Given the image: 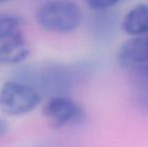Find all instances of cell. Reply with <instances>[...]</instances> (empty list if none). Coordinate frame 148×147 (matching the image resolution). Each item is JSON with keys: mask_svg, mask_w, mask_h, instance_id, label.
<instances>
[{"mask_svg": "<svg viewBox=\"0 0 148 147\" xmlns=\"http://www.w3.org/2000/svg\"><path fill=\"white\" fill-rule=\"evenodd\" d=\"M83 13L71 0H49L35 11V19L41 28L55 34H71L80 26Z\"/></svg>", "mask_w": 148, "mask_h": 147, "instance_id": "7a4b0ae2", "label": "cell"}, {"mask_svg": "<svg viewBox=\"0 0 148 147\" xmlns=\"http://www.w3.org/2000/svg\"><path fill=\"white\" fill-rule=\"evenodd\" d=\"M118 63L123 68H133L148 64V34L134 36L125 41L118 51Z\"/></svg>", "mask_w": 148, "mask_h": 147, "instance_id": "5b68a950", "label": "cell"}, {"mask_svg": "<svg viewBox=\"0 0 148 147\" xmlns=\"http://www.w3.org/2000/svg\"><path fill=\"white\" fill-rule=\"evenodd\" d=\"M22 19L15 14L1 13L0 14V41L20 29Z\"/></svg>", "mask_w": 148, "mask_h": 147, "instance_id": "ba28073f", "label": "cell"}, {"mask_svg": "<svg viewBox=\"0 0 148 147\" xmlns=\"http://www.w3.org/2000/svg\"><path fill=\"white\" fill-rule=\"evenodd\" d=\"M138 74L140 75L141 77H143V78L148 79V64H146V65H143V66H140V67H139Z\"/></svg>", "mask_w": 148, "mask_h": 147, "instance_id": "8fae6325", "label": "cell"}, {"mask_svg": "<svg viewBox=\"0 0 148 147\" xmlns=\"http://www.w3.org/2000/svg\"><path fill=\"white\" fill-rule=\"evenodd\" d=\"M41 95L27 83L8 81L0 87V111L9 116H22L37 108Z\"/></svg>", "mask_w": 148, "mask_h": 147, "instance_id": "3957f363", "label": "cell"}, {"mask_svg": "<svg viewBox=\"0 0 148 147\" xmlns=\"http://www.w3.org/2000/svg\"><path fill=\"white\" fill-rule=\"evenodd\" d=\"M9 130V127H8V124L3 118L0 117V138L3 137L6 133Z\"/></svg>", "mask_w": 148, "mask_h": 147, "instance_id": "30bf717a", "label": "cell"}, {"mask_svg": "<svg viewBox=\"0 0 148 147\" xmlns=\"http://www.w3.org/2000/svg\"><path fill=\"white\" fill-rule=\"evenodd\" d=\"M16 75V80L27 83L41 96H66L75 82L74 72L59 64L27 66L19 70Z\"/></svg>", "mask_w": 148, "mask_h": 147, "instance_id": "6da1fadb", "label": "cell"}, {"mask_svg": "<svg viewBox=\"0 0 148 147\" xmlns=\"http://www.w3.org/2000/svg\"><path fill=\"white\" fill-rule=\"evenodd\" d=\"M122 28L131 36L148 34V6L137 4L125 15L122 21Z\"/></svg>", "mask_w": 148, "mask_h": 147, "instance_id": "52a82bcc", "label": "cell"}, {"mask_svg": "<svg viewBox=\"0 0 148 147\" xmlns=\"http://www.w3.org/2000/svg\"><path fill=\"white\" fill-rule=\"evenodd\" d=\"M29 55V44L20 29L2 40L0 44V65H19L23 63Z\"/></svg>", "mask_w": 148, "mask_h": 147, "instance_id": "8992f818", "label": "cell"}, {"mask_svg": "<svg viewBox=\"0 0 148 147\" xmlns=\"http://www.w3.org/2000/svg\"><path fill=\"white\" fill-rule=\"evenodd\" d=\"M8 1V0H0V3H4V2Z\"/></svg>", "mask_w": 148, "mask_h": 147, "instance_id": "7c38bea8", "label": "cell"}, {"mask_svg": "<svg viewBox=\"0 0 148 147\" xmlns=\"http://www.w3.org/2000/svg\"><path fill=\"white\" fill-rule=\"evenodd\" d=\"M42 114L49 126L55 129L73 127L86 119L84 108L66 95L49 97L43 106Z\"/></svg>", "mask_w": 148, "mask_h": 147, "instance_id": "277c9868", "label": "cell"}, {"mask_svg": "<svg viewBox=\"0 0 148 147\" xmlns=\"http://www.w3.org/2000/svg\"><path fill=\"white\" fill-rule=\"evenodd\" d=\"M89 7L95 10H105L111 8L122 0H84Z\"/></svg>", "mask_w": 148, "mask_h": 147, "instance_id": "9c48e42d", "label": "cell"}]
</instances>
